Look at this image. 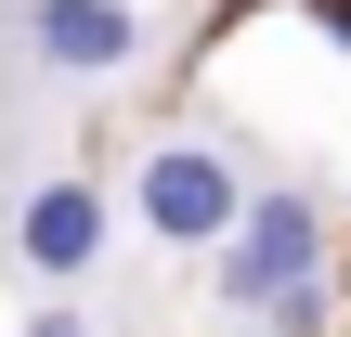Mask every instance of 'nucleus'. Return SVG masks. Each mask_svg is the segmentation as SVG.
<instances>
[{
  "instance_id": "nucleus-1",
  "label": "nucleus",
  "mask_w": 351,
  "mask_h": 337,
  "mask_svg": "<svg viewBox=\"0 0 351 337\" xmlns=\"http://www.w3.org/2000/svg\"><path fill=\"white\" fill-rule=\"evenodd\" d=\"M208 273H221V312L234 325H261L274 299H313L326 286V195L313 182H247V208L221 221Z\"/></svg>"
},
{
  "instance_id": "nucleus-2",
  "label": "nucleus",
  "mask_w": 351,
  "mask_h": 337,
  "mask_svg": "<svg viewBox=\"0 0 351 337\" xmlns=\"http://www.w3.org/2000/svg\"><path fill=\"white\" fill-rule=\"evenodd\" d=\"M234 208H247V156H234V130H169V143L130 156V221H143L156 247H221Z\"/></svg>"
},
{
  "instance_id": "nucleus-3",
  "label": "nucleus",
  "mask_w": 351,
  "mask_h": 337,
  "mask_svg": "<svg viewBox=\"0 0 351 337\" xmlns=\"http://www.w3.org/2000/svg\"><path fill=\"white\" fill-rule=\"evenodd\" d=\"M104 247H117V195H104L91 169H39V182L0 208V260H13L26 286H91Z\"/></svg>"
},
{
  "instance_id": "nucleus-4",
  "label": "nucleus",
  "mask_w": 351,
  "mask_h": 337,
  "mask_svg": "<svg viewBox=\"0 0 351 337\" xmlns=\"http://www.w3.org/2000/svg\"><path fill=\"white\" fill-rule=\"evenodd\" d=\"M143 39H156V26H143L130 0H13V52H26V78H65V91L130 78Z\"/></svg>"
},
{
  "instance_id": "nucleus-5",
  "label": "nucleus",
  "mask_w": 351,
  "mask_h": 337,
  "mask_svg": "<svg viewBox=\"0 0 351 337\" xmlns=\"http://www.w3.org/2000/svg\"><path fill=\"white\" fill-rule=\"evenodd\" d=\"M13 337H104V325H91V299H78V286H39V312H26Z\"/></svg>"
},
{
  "instance_id": "nucleus-6",
  "label": "nucleus",
  "mask_w": 351,
  "mask_h": 337,
  "mask_svg": "<svg viewBox=\"0 0 351 337\" xmlns=\"http://www.w3.org/2000/svg\"><path fill=\"white\" fill-rule=\"evenodd\" d=\"M326 26H339V52H351V0H326Z\"/></svg>"
}]
</instances>
